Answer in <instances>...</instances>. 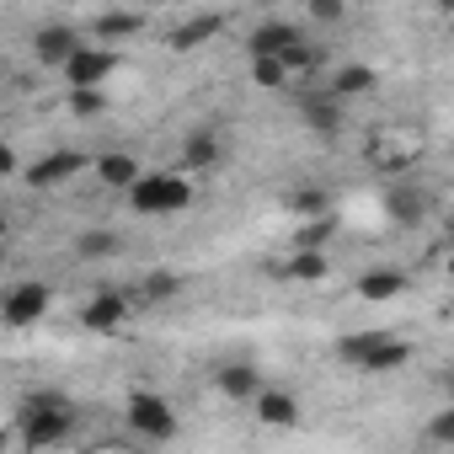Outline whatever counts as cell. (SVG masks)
I'll list each match as a JSON object with an SVG mask.
<instances>
[{"label":"cell","mask_w":454,"mask_h":454,"mask_svg":"<svg viewBox=\"0 0 454 454\" xmlns=\"http://www.w3.org/2000/svg\"><path fill=\"white\" fill-rule=\"evenodd\" d=\"M401 289H406V273H395V268H374L358 278V300H395Z\"/></svg>","instance_id":"cell-21"},{"label":"cell","mask_w":454,"mask_h":454,"mask_svg":"<svg viewBox=\"0 0 454 454\" xmlns=\"http://www.w3.org/2000/svg\"><path fill=\"white\" fill-rule=\"evenodd\" d=\"M123 241H118V231H86L81 241H75V257H86V262H102V257H113Z\"/></svg>","instance_id":"cell-22"},{"label":"cell","mask_w":454,"mask_h":454,"mask_svg":"<svg viewBox=\"0 0 454 454\" xmlns=\"http://www.w3.org/2000/svg\"><path fill=\"white\" fill-rule=\"evenodd\" d=\"M17 433H22L27 449H54V443H65V438L75 433V406H70V395H59V390H33V395L22 401Z\"/></svg>","instance_id":"cell-1"},{"label":"cell","mask_w":454,"mask_h":454,"mask_svg":"<svg viewBox=\"0 0 454 454\" xmlns=\"http://www.w3.org/2000/svg\"><path fill=\"white\" fill-rule=\"evenodd\" d=\"M192 203V187H187V176H176V171H145L134 187H129V208L134 214H182Z\"/></svg>","instance_id":"cell-3"},{"label":"cell","mask_w":454,"mask_h":454,"mask_svg":"<svg viewBox=\"0 0 454 454\" xmlns=\"http://www.w3.org/2000/svg\"><path fill=\"white\" fill-rule=\"evenodd\" d=\"M332 236H337V214H321V219H310L300 231V252H321Z\"/></svg>","instance_id":"cell-24"},{"label":"cell","mask_w":454,"mask_h":454,"mask_svg":"<svg viewBox=\"0 0 454 454\" xmlns=\"http://www.w3.org/2000/svg\"><path fill=\"white\" fill-rule=\"evenodd\" d=\"M219 155H224L219 129H192V134H187V145H182V166H187V171H214V166H219Z\"/></svg>","instance_id":"cell-15"},{"label":"cell","mask_w":454,"mask_h":454,"mask_svg":"<svg viewBox=\"0 0 454 454\" xmlns=\"http://www.w3.org/2000/svg\"><path fill=\"white\" fill-rule=\"evenodd\" d=\"M337 358L364 374H395L411 358V348L395 332H348V337H337Z\"/></svg>","instance_id":"cell-2"},{"label":"cell","mask_w":454,"mask_h":454,"mask_svg":"<svg viewBox=\"0 0 454 454\" xmlns=\"http://www.w3.org/2000/svg\"><path fill=\"white\" fill-rule=\"evenodd\" d=\"M123 316H129V294L123 289H97L86 300V310H81V326L97 332V337H113L123 326Z\"/></svg>","instance_id":"cell-7"},{"label":"cell","mask_w":454,"mask_h":454,"mask_svg":"<svg viewBox=\"0 0 454 454\" xmlns=\"http://www.w3.org/2000/svg\"><path fill=\"white\" fill-rule=\"evenodd\" d=\"M252 406H257V422H262V427H278V433L300 427V401H294V390H284V385H262Z\"/></svg>","instance_id":"cell-10"},{"label":"cell","mask_w":454,"mask_h":454,"mask_svg":"<svg viewBox=\"0 0 454 454\" xmlns=\"http://www.w3.org/2000/svg\"><path fill=\"white\" fill-rule=\"evenodd\" d=\"M139 27H145V17H139V12H102V17H91L97 49H102V43H118V38H134Z\"/></svg>","instance_id":"cell-17"},{"label":"cell","mask_w":454,"mask_h":454,"mask_svg":"<svg viewBox=\"0 0 454 454\" xmlns=\"http://www.w3.org/2000/svg\"><path fill=\"white\" fill-rule=\"evenodd\" d=\"M22 171V160H17V150L6 145V139H0V176H17Z\"/></svg>","instance_id":"cell-30"},{"label":"cell","mask_w":454,"mask_h":454,"mask_svg":"<svg viewBox=\"0 0 454 454\" xmlns=\"http://www.w3.org/2000/svg\"><path fill=\"white\" fill-rule=\"evenodd\" d=\"M0 241H6V214H0Z\"/></svg>","instance_id":"cell-32"},{"label":"cell","mask_w":454,"mask_h":454,"mask_svg":"<svg viewBox=\"0 0 454 454\" xmlns=\"http://www.w3.org/2000/svg\"><path fill=\"white\" fill-rule=\"evenodd\" d=\"M374 86H380V70H369V65H342L321 91H326V97H337V102H348V97H369Z\"/></svg>","instance_id":"cell-14"},{"label":"cell","mask_w":454,"mask_h":454,"mask_svg":"<svg viewBox=\"0 0 454 454\" xmlns=\"http://www.w3.org/2000/svg\"><path fill=\"white\" fill-rule=\"evenodd\" d=\"M284 208H289V214H305V219H321V214H332L326 192H316V187H300V192H289V198H284Z\"/></svg>","instance_id":"cell-23"},{"label":"cell","mask_w":454,"mask_h":454,"mask_svg":"<svg viewBox=\"0 0 454 454\" xmlns=\"http://www.w3.org/2000/svg\"><path fill=\"white\" fill-rule=\"evenodd\" d=\"M427 438H433V443H454V406L433 411V422H427Z\"/></svg>","instance_id":"cell-28"},{"label":"cell","mask_w":454,"mask_h":454,"mask_svg":"<svg viewBox=\"0 0 454 454\" xmlns=\"http://www.w3.org/2000/svg\"><path fill=\"white\" fill-rule=\"evenodd\" d=\"M123 417H129V427H134L139 438H150V443L176 438V406H171L166 395H155V390H134Z\"/></svg>","instance_id":"cell-4"},{"label":"cell","mask_w":454,"mask_h":454,"mask_svg":"<svg viewBox=\"0 0 454 454\" xmlns=\"http://www.w3.org/2000/svg\"><path fill=\"white\" fill-rule=\"evenodd\" d=\"M252 81H257L262 91H284V86H289V70H284L278 59H252Z\"/></svg>","instance_id":"cell-25"},{"label":"cell","mask_w":454,"mask_h":454,"mask_svg":"<svg viewBox=\"0 0 454 454\" xmlns=\"http://www.w3.org/2000/svg\"><path fill=\"white\" fill-rule=\"evenodd\" d=\"M385 208H390L395 224H422V219H427V192H422V187H390Z\"/></svg>","instance_id":"cell-19"},{"label":"cell","mask_w":454,"mask_h":454,"mask_svg":"<svg viewBox=\"0 0 454 454\" xmlns=\"http://www.w3.org/2000/svg\"><path fill=\"white\" fill-rule=\"evenodd\" d=\"M97 176L107 182V187H118V192H129L139 176H145V166L134 160V155H123V150H113V155H102L97 160Z\"/></svg>","instance_id":"cell-18"},{"label":"cell","mask_w":454,"mask_h":454,"mask_svg":"<svg viewBox=\"0 0 454 454\" xmlns=\"http://www.w3.org/2000/svg\"><path fill=\"white\" fill-rule=\"evenodd\" d=\"M273 273H278V278H294V284H321V278L332 273V262H326V252H294V257L278 262Z\"/></svg>","instance_id":"cell-20"},{"label":"cell","mask_w":454,"mask_h":454,"mask_svg":"<svg viewBox=\"0 0 454 454\" xmlns=\"http://www.w3.org/2000/svg\"><path fill=\"white\" fill-rule=\"evenodd\" d=\"M65 102H70L75 118H102L107 113V91H70Z\"/></svg>","instance_id":"cell-27"},{"label":"cell","mask_w":454,"mask_h":454,"mask_svg":"<svg viewBox=\"0 0 454 454\" xmlns=\"http://www.w3.org/2000/svg\"><path fill=\"white\" fill-rule=\"evenodd\" d=\"M262 385H268V380H262L252 364H219V369H214V390H219L224 401H257Z\"/></svg>","instance_id":"cell-13"},{"label":"cell","mask_w":454,"mask_h":454,"mask_svg":"<svg viewBox=\"0 0 454 454\" xmlns=\"http://www.w3.org/2000/svg\"><path fill=\"white\" fill-rule=\"evenodd\" d=\"M118 49H97V43H81L75 54H70V65H65V86L70 91H102V81H113L118 75Z\"/></svg>","instance_id":"cell-6"},{"label":"cell","mask_w":454,"mask_h":454,"mask_svg":"<svg viewBox=\"0 0 454 454\" xmlns=\"http://www.w3.org/2000/svg\"><path fill=\"white\" fill-rule=\"evenodd\" d=\"M294 43H305V33H300L294 22H262V27H252L247 54H252V59H278V65H284V54H289Z\"/></svg>","instance_id":"cell-8"},{"label":"cell","mask_w":454,"mask_h":454,"mask_svg":"<svg viewBox=\"0 0 454 454\" xmlns=\"http://www.w3.org/2000/svg\"><path fill=\"white\" fill-rule=\"evenodd\" d=\"M219 33H224V17H219V12H208V17H187L166 43H171L176 54H192L198 43H208V38H219Z\"/></svg>","instance_id":"cell-16"},{"label":"cell","mask_w":454,"mask_h":454,"mask_svg":"<svg viewBox=\"0 0 454 454\" xmlns=\"http://www.w3.org/2000/svg\"><path fill=\"white\" fill-rule=\"evenodd\" d=\"M300 113H305V123H310L316 139H337V134H342V102H337V97H326V91H300Z\"/></svg>","instance_id":"cell-12"},{"label":"cell","mask_w":454,"mask_h":454,"mask_svg":"<svg viewBox=\"0 0 454 454\" xmlns=\"http://www.w3.org/2000/svg\"><path fill=\"white\" fill-rule=\"evenodd\" d=\"M54 310V289L49 284H38V278H27V284H12L6 294H0V321L6 326H38L43 316Z\"/></svg>","instance_id":"cell-5"},{"label":"cell","mask_w":454,"mask_h":454,"mask_svg":"<svg viewBox=\"0 0 454 454\" xmlns=\"http://www.w3.org/2000/svg\"><path fill=\"white\" fill-rule=\"evenodd\" d=\"M81 49V33L70 27V22H49V27H38L33 33V54H38V65H70V54Z\"/></svg>","instance_id":"cell-11"},{"label":"cell","mask_w":454,"mask_h":454,"mask_svg":"<svg viewBox=\"0 0 454 454\" xmlns=\"http://www.w3.org/2000/svg\"><path fill=\"white\" fill-rule=\"evenodd\" d=\"M176 294H182V278H176V273H150V278H145V300H150V305H166V300H176Z\"/></svg>","instance_id":"cell-26"},{"label":"cell","mask_w":454,"mask_h":454,"mask_svg":"<svg viewBox=\"0 0 454 454\" xmlns=\"http://www.w3.org/2000/svg\"><path fill=\"white\" fill-rule=\"evenodd\" d=\"M6 443H12V433H6V427H0V454H6Z\"/></svg>","instance_id":"cell-31"},{"label":"cell","mask_w":454,"mask_h":454,"mask_svg":"<svg viewBox=\"0 0 454 454\" xmlns=\"http://www.w3.org/2000/svg\"><path fill=\"white\" fill-rule=\"evenodd\" d=\"M75 171H86V155H81V150H49V155H38L22 176H27V187H59V182H70Z\"/></svg>","instance_id":"cell-9"},{"label":"cell","mask_w":454,"mask_h":454,"mask_svg":"<svg viewBox=\"0 0 454 454\" xmlns=\"http://www.w3.org/2000/svg\"><path fill=\"white\" fill-rule=\"evenodd\" d=\"M310 17H316V22H342L348 6H342V0H310Z\"/></svg>","instance_id":"cell-29"}]
</instances>
